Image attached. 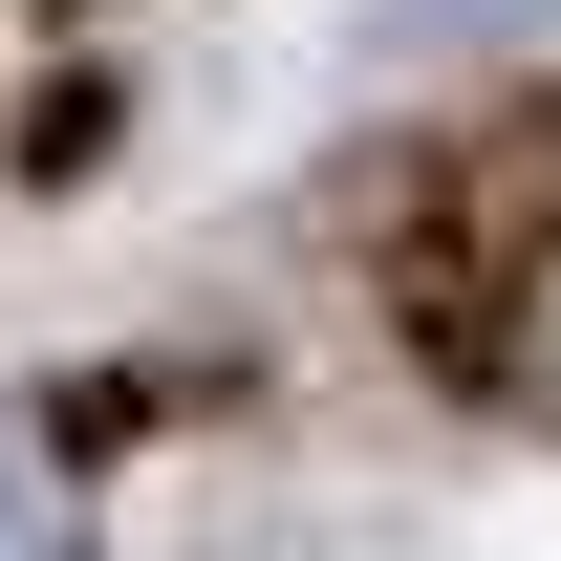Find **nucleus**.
Wrapping results in <instances>:
<instances>
[{"label": "nucleus", "instance_id": "obj_1", "mask_svg": "<svg viewBox=\"0 0 561 561\" xmlns=\"http://www.w3.org/2000/svg\"><path fill=\"white\" fill-rule=\"evenodd\" d=\"M0 561H66V496L22 476V454H0Z\"/></svg>", "mask_w": 561, "mask_h": 561}]
</instances>
